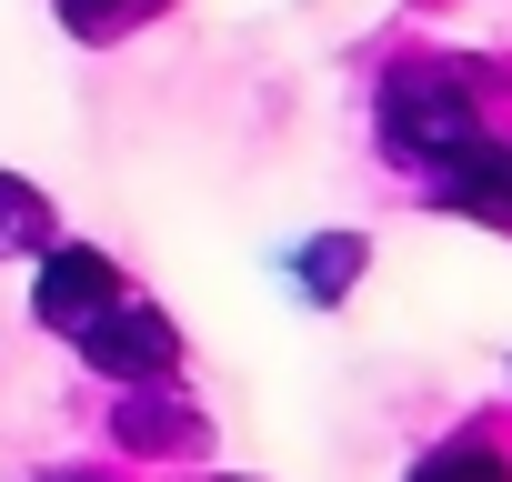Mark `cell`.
Returning a JSON list of instances; mask_svg holds the SVG:
<instances>
[{
	"mask_svg": "<svg viewBox=\"0 0 512 482\" xmlns=\"http://www.w3.org/2000/svg\"><path fill=\"white\" fill-rule=\"evenodd\" d=\"M91 352L121 362V372H161V362H171V332H161L151 312H121V302H111V312L91 322Z\"/></svg>",
	"mask_w": 512,
	"mask_h": 482,
	"instance_id": "cell-1",
	"label": "cell"
},
{
	"mask_svg": "<svg viewBox=\"0 0 512 482\" xmlns=\"http://www.w3.org/2000/svg\"><path fill=\"white\" fill-rule=\"evenodd\" d=\"M442 181H452L472 211H512V151H492V141H452V151H442Z\"/></svg>",
	"mask_w": 512,
	"mask_h": 482,
	"instance_id": "cell-2",
	"label": "cell"
},
{
	"mask_svg": "<svg viewBox=\"0 0 512 482\" xmlns=\"http://www.w3.org/2000/svg\"><path fill=\"white\" fill-rule=\"evenodd\" d=\"M41 302H51V322H91V312H111V302H121V282H111V272H101L91 252H61V262H51V292H41Z\"/></svg>",
	"mask_w": 512,
	"mask_h": 482,
	"instance_id": "cell-3",
	"label": "cell"
},
{
	"mask_svg": "<svg viewBox=\"0 0 512 482\" xmlns=\"http://www.w3.org/2000/svg\"><path fill=\"white\" fill-rule=\"evenodd\" d=\"M41 231V201H21L11 181H0V252H11V241H31Z\"/></svg>",
	"mask_w": 512,
	"mask_h": 482,
	"instance_id": "cell-4",
	"label": "cell"
},
{
	"mask_svg": "<svg viewBox=\"0 0 512 482\" xmlns=\"http://www.w3.org/2000/svg\"><path fill=\"white\" fill-rule=\"evenodd\" d=\"M422 482H502V462H482V452H452V462H432Z\"/></svg>",
	"mask_w": 512,
	"mask_h": 482,
	"instance_id": "cell-5",
	"label": "cell"
}]
</instances>
